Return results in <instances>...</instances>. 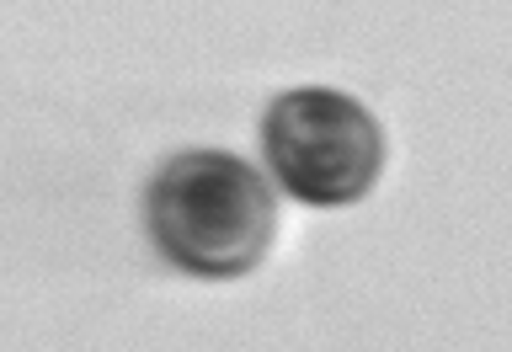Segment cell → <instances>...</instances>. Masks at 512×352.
Segmentation results:
<instances>
[{
  "label": "cell",
  "instance_id": "1",
  "mask_svg": "<svg viewBox=\"0 0 512 352\" xmlns=\"http://www.w3.org/2000/svg\"><path fill=\"white\" fill-rule=\"evenodd\" d=\"M155 251L192 278H240L267 256L278 230L267 176L235 150H176L144 187Z\"/></svg>",
  "mask_w": 512,
  "mask_h": 352
},
{
  "label": "cell",
  "instance_id": "2",
  "mask_svg": "<svg viewBox=\"0 0 512 352\" xmlns=\"http://www.w3.org/2000/svg\"><path fill=\"white\" fill-rule=\"evenodd\" d=\"M267 176L304 208H347L384 171V128L358 96L336 86L278 91L262 112Z\"/></svg>",
  "mask_w": 512,
  "mask_h": 352
}]
</instances>
